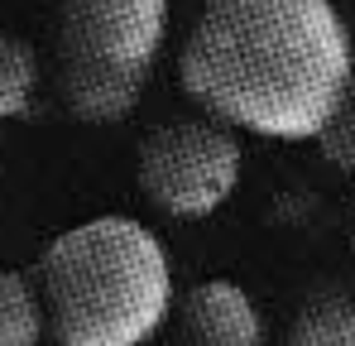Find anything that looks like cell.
I'll return each instance as SVG.
<instances>
[{"mask_svg": "<svg viewBox=\"0 0 355 346\" xmlns=\"http://www.w3.org/2000/svg\"><path fill=\"white\" fill-rule=\"evenodd\" d=\"M173 0H62L58 92L72 120L120 125L144 101L168 44Z\"/></svg>", "mask_w": 355, "mask_h": 346, "instance_id": "obj_3", "label": "cell"}, {"mask_svg": "<svg viewBox=\"0 0 355 346\" xmlns=\"http://www.w3.org/2000/svg\"><path fill=\"white\" fill-rule=\"evenodd\" d=\"M49 337L44 288L24 270H0V346H39Z\"/></svg>", "mask_w": 355, "mask_h": 346, "instance_id": "obj_7", "label": "cell"}, {"mask_svg": "<svg viewBox=\"0 0 355 346\" xmlns=\"http://www.w3.org/2000/svg\"><path fill=\"white\" fill-rule=\"evenodd\" d=\"M284 346H355V288H317L297 308Z\"/></svg>", "mask_w": 355, "mask_h": 346, "instance_id": "obj_6", "label": "cell"}, {"mask_svg": "<svg viewBox=\"0 0 355 346\" xmlns=\"http://www.w3.org/2000/svg\"><path fill=\"white\" fill-rule=\"evenodd\" d=\"M240 173H245V145L231 125L211 115H182L149 130L135 164L144 202L173 222L216 217L240 192Z\"/></svg>", "mask_w": 355, "mask_h": 346, "instance_id": "obj_4", "label": "cell"}, {"mask_svg": "<svg viewBox=\"0 0 355 346\" xmlns=\"http://www.w3.org/2000/svg\"><path fill=\"white\" fill-rule=\"evenodd\" d=\"M39 97V53L29 39L0 29V120H19Z\"/></svg>", "mask_w": 355, "mask_h": 346, "instance_id": "obj_8", "label": "cell"}, {"mask_svg": "<svg viewBox=\"0 0 355 346\" xmlns=\"http://www.w3.org/2000/svg\"><path fill=\"white\" fill-rule=\"evenodd\" d=\"M34 279L58 346H149L178 313L168 245L125 212H101L53 236Z\"/></svg>", "mask_w": 355, "mask_h": 346, "instance_id": "obj_2", "label": "cell"}, {"mask_svg": "<svg viewBox=\"0 0 355 346\" xmlns=\"http://www.w3.org/2000/svg\"><path fill=\"white\" fill-rule=\"evenodd\" d=\"M317 154L336 173H355V82H351V92H346V101H341V111L331 115V125L322 130Z\"/></svg>", "mask_w": 355, "mask_h": 346, "instance_id": "obj_9", "label": "cell"}, {"mask_svg": "<svg viewBox=\"0 0 355 346\" xmlns=\"http://www.w3.org/2000/svg\"><path fill=\"white\" fill-rule=\"evenodd\" d=\"M355 82V39L336 0H207L178 87L202 115L279 145H317Z\"/></svg>", "mask_w": 355, "mask_h": 346, "instance_id": "obj_1", "label": "cell"}, {"mask_svg": "<svg viewBox=\"0 0 355 346\" xmlns=\"http://www.w3.org/2000/svg\"><path fill=\"white\" fill-rule=\"evenodd\" d=\"M351 240H355V207H351Z\"/></svg>", "mask_w": 355, "mask_h": 346, "instance_id": "obj_10", "label": "cell"}, {"mask_svg": "<svg viewBox=\"0 0 355 346\" xmlns=\"http://www.w3.org/2000/svg\"><path fill=\"white\" fill-rule=\"evenodd\" d=\"M178 342L182 346H269L264 313L236 279H202L178 298Z\"/></svg>", "mask_w": 355, "mask_h": 346, "instance_id": "obj_5", "label": "cell"}]
</instances>
